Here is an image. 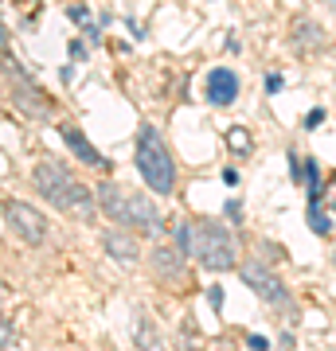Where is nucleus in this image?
Returning <instances> with one entry per match:
<instances>
[{
  "label": "nucleus",
  "instance_id": "1",
  "mask_svg": "<svg viewBox=\"0 0 336 351\" xmlns=\"http://www.w3.org/2000/svg\"><path fill=\"white\" fill-rule=\"evenodd\" d=\"M32 184L43 199H51L55 211H63L67 219H78V223H90L98 215V199L94 191L78 180L63 160H39L36 172H32Z\"/></svg>",
  "mask_w": 336,
  "mask_h": 351
},
{
  "label": "nucleus",
  "instance_id": "2",
  "mask_svg": "<svg viewBox=\"0 0 336 351\" xmlns=\"http://www.w3.org/2000/svg\"><path fill=\"white\" fill-rule=\"evenodd\" d=\"M94 199H98V211H106V219H110L113 226L161 234V211H157V203L137 195V191H125L122 184L102 180L98 188H94Z\"/></svg>",
  "mask_w": 336,
  "mask_h": 351
},
{
  "label": "nucleus",
  "instance_id": "3",
  "mask_svg": "<svg viewBox=\"0 0 336 351\" xmlns=\"http://www.w3.org/2000/svg\"><path fill=\"white\" fill-rule=\"evenodd\" d=\"M172 234H176V246L192 254L196 262H203L208 269H231L238 262L235 234L223 223H180Z\"/></svg>",
  "mask_w": 336,
  "mask_h": 351
},
{
  "label": "nucleus",
  "instance_id": "4",
  "mask_svg": "<svg viewBox=\"0 0 336 351\" xmlns=\"http://www.w3.org/2000/svg\"><path fill=\"white\" fill-rule=\"evenodd\" d=\"M137 172L145 180V188H153L157 195H172L176 191V164L168 145L161 141V133L153 125H141L137 133Z\"/></svg>",
  "mask_w": 336,
  "mask_h": 351
},
{
  "label": "nucleus",
  "instance_id": "5",
  "mask_svg": "<svg viewBox=\"0 0 336 351\" xmlns=\"http://www.w3.org/2000/svg\"><path fill=\"white\" fill-rule=\"evenodd\" d=\"M0 66H4V78H8V90H12V106L20 113H27V117H36V121H47L51 117V106L47 98H43V90L27 78V71L20 63H16L12 55L4 51V59H0Z\"/></svg>",
  "mask_w": 336,
  "mask_h": 351
},
{
  "label": "nucleus",
  "instance_id": "6",
  "mask_svg": "<svg viewBox=\"0 0 336 351\" xmlns=\"http://www.w3.org/2000/svg\"><path fill=\"white\" fill-rule=\"evenodd\" d=\"M238 277H243V281H247V285L254 289L270 308H289V304H293V301H289L286 281L270 269V262H254V258H250V262L238 265Z\"/></svg>",
  "mask_w": 336,
  "mask_h": 351
},
{
  "label": "nucleus",
  "instance_id": "7",
  "mask_svg": "<svg viewBox=\"0 0 336 351\" xmlns=\"http://www.w3.org/2000/svg\"><path fill=\"white\" fill-rule=\"evenodd\" d=\"M4 219H8V230H12L16 239L24 242V246H43L47 242V219H43V211H36L32 203H4Z\"/></svg>",
  "mask_w": 336,
  "mask_h": 351
},
{
  "label": "nucleus",
  "instance_id": "8",
  "mask_svg": "<svg viewBox=\"0 0 336 351\" xmlns=\"http://www.w3.org/2000/svg\"><path fill=\"white\" fill-rule=\"evenodd\" d=\"M203 90H208V106L227 110V106L238 98V75H235V71H227V66H215V71H208Z\"/></svg>",
  "mask_w": 336,
  "mask_h": 351
},
{
  "label": "nucleus",
  "instance_id": "9",
  "mask_svg": "<svg viewBox=\"0 0 336 351\" xmlns=\"http://www.w3.org/2000/svg\"><path fill=\"white\" fill-rule=\"evenodd\" d=\"M289 39H293V51H298V55H313V51L328 47V32H324L317 20H309V16H298V20L289 24Z\"/></svg>",
  "mask_w": 336,
  "mask_h": 351
},
{
  "label": "nucleus",
  "instance_id": "10",
  "mask_svg": "<svg viewBox=\"0 0 336 351\" xmlns=\"http://www.w3.org/2000/svg\"><path fill=\"white\" fill-rule=\"evenodd\" d=\"M102 246H106V254H113V262H125V265H137V258H141V250H137V239L129 234V230H106L102 234Z\"/></svg>",
  "mask_w": 336,
  "mask_h": 351
},
{
  "label": "nucleus",
  "instance_id": "11",
  "mask_svg": "<svg viewBox=\"0 0 336 351\" xmlns=\"http://www.w3.org/2000/svg\"><path fill=\"white\" fill-rule=\"evenodd\" d=\"M153 274L164 277V281H176L184 274V250L180 246H157L153 250Z\"/></svg>",
  "mask_w": 336,
  "mask_h": 351
},
{
  "label": "nucleus",
  "instance_id": "12",
  "mask_svg": "<svg viewBox=\"0 0 336 351\" xmlns=\"http://www.w3.org/2000/svg\"><path fill=\"white\" fill-rule=\"evenodd\" d=\"M63 141H67V149L75 152L82 164H90V168H106V156H102V152L94 149V145H90L75 125H63Z\"/></svg>",
  "mask_w": 336,
  "mask_h": 351
},
{
  "label": "nucleus",
  "instance_id": "13",
  "mask_svg": "<svg viewBox=\"0 0 336 351\" xmlns=\"http://www.w3.org/2000/svg\"><path fill=\"white\" fill-rule=\"evenodd\" d=\"M133 339H137L141 351H164L161 336H157V324L145 313H137V320H133Z\"/></svg>",
  "mask_w": 336,
  "mask_h": 351
},
{
  "label": "nucleus",
  "instance_id": "14",
  "mask_svg": "<svg viewBox=\"0 0 336 351\" xmlns=\"http://www.w3.org/2000/svg\"><path fill=\"white\" fill-rule=\"evenodd\" d=\"M227 145H231V152H238V156H250V149H254V141H250L247 129H227Z\"/></svg>",
  "mask_w": 336,
  "mask_h": 351
},
{
  "label": "nucleus",
  "instance_id": "15",
  "mask_svg": "<svg viewBox=\"0 0 336 351\" xmlns=\"http://www.w3.org/2000/svg\"><path fill=\"white\" fill-rule=\"evenodd\" d=\"M309 223H313L317 234H328V230H333V223L321 215V199H309Z\"/></svg>",
  "mask_w": 336,
  "mask_h": 351
},
{
  "label": "nucleus",
  "instance_id": "16",
  "mask_svg": "<svg viewBox=\"0 0 336 351\" xmlns=\"http://www.w3.org/2000/svg\"><path fill=\"white\" fill-rule=\"evenodd\" d=\"M8 339H12V324H8V320H4V316H0V348H4V343H8Z\"/></svg>",
  "mask_w": 336,
  "mask_h": 351
},
{
  "label": "nucleus",
  "instance_id": "17",
  "mask_svg": "<svg viewBox=\"0 0 336 351\" xmlns=\"http://www.w3.org/2000/svg\"><path fill=\"white\" fill-rule=\"evenodd\" d=\"M282 90V78L278 75H266V94H278Z\"/></svg>",
  "mask_w": 336,
  "mask_h": 351
},
{
  "label": "nucleus",
  "instance_id": "18",
  "mask_svg": "<svg viewBox=\"0 0 336 351\" xmlns=\"http://www.w3.org/2000/svg\"><path fill=\"white\" fill-rule=\"evenodd\" d=\"M328 195H333V199H328V207H333V211H336V191H333V188H328Z\"/></svg>",
  "mask_w": 336,
  "mask_h": 351
},
{
  "label": "nucleus",
  "instance_id": "19",
  "mask_svg": "<svg viewBox=\"0 0 336 351\" xmlns=\"http://www.w3.org/2000/svg\"><path fill=\"white\" fill-rule=\"evenodd\" d=\"M324 4H333V8H336V0H324Z\"/></svg>",
  "mask_w": 336,
  "mask_h": 351
},
{
  "label": "nucleus",
  "instance_id": "20",
  "mask_svg": "<svg viewBox=\"0 0 336 351\" xmlns=\"http://www.w3.org/2000/svg\"><path fill=\"white\" fill-rule=\"evenodd\" d=\"M0 297H4V293H0Z\"/></svg>",
  "mask_w": 336,
  "mask_h": 351
}]
</instances>
